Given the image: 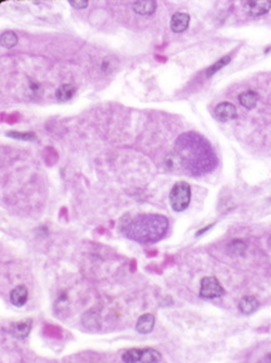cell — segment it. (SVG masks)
<instances>
[{
    "mask_svg": "<svg viewBox=\"0 0 271 363\" xmlns=\"http://www.w3.org/2000/svg\"><path fill=\"white\" fill-rule=\"evenodd\" d=\"M134 13L140 14V16H151L155 13L157 4L153 0H141V2H136L132 6Z\"/></svg>",
    "mask_w": 271,
    "mask_h": 363,
    "instance_id": "cell-13",
    "label": "cell"
},
{
    "mask_svg": "<svg viewBox=\"0 0 271 363\" xmlns=\"http://www.w3.org/2000/svg\"><path fill=\"white\" fill-rule=\"evenodd\" d=\"M31 326H33V321L30 319H25V320H20L14 323L13 326H11V332H13V335H15L16 338L24 339L30 333Z\"/></svg>",
    "mask_w": 271,
    "mask_h": 363,
    "instance_id": "cell-11",
    "label": "cell"
},
{
    "mask_svg": "<svg viewBox=\"0 0 271 363\" xmlns=\"http://www.w3.org/2000/svg\"><path fill=\"white\" fill-rule=\"evenodd\" d=\"M6 135L10 136V138L19 139V140L24 141H31L36 139V135L34 133H18V131H14V133H8Z\"/></svg>",
    "mask_w": 271,
    "mask_h": 363,
    "instance_id": "cell-22",
    "label": "cell"
},
{
    "mask_svg": "<svg viewBox=\"0 0 271 363\" xmlns=\"http://www.w3.org/2000/svg\"><path fill=\"white\" fill-rule=\"evenodd\" d=\"M214 116L216 120L221 121V123L231 121L238 116V109L231 102H221L215 107Z\"/></svg>",
    "mask_w": 271,
    "mask_h": 363,
    "instance_id": "cell-5",
    "label": "cell"
},
{
    "mask_svg": "<svg viewBox=\"0 0 271 363\" xmlns=\"http://www.w3.org/2000/svg\"><path fill=\"white\" fill-rule=\"evenodd\" d=\"M190 26V16L187 13H175L171 18V31L173 33H182V32L186 31Z\"/></svg>",
    "mask_w": 271,
    "mask_h": 363,
    "instance_id": "cell-6",
    "label": "cell"
},
{
    "mask_svg": "<svg viewBox=\"0 0 271 363\" xmlns=\"http://www.w3.org/2000/svg\"><path fill=\"white\" fill-rule=\"evenodd\" d=\"M29 92H30L31 97L38 99V97L43 95V86L39 82H36L35 80H29Z\"/></svg>",
    "mask_w": 271,
    "mask_h": 363,
    "instance_id": "cell-21",
    "label": "cell"
},
{
    "mask_svg": "<svg viewBox=\"0 0 271 363\" xmlns=\"http://www.w3.org/2000/svg\"><path fill=\"white\" fill-rule=\"evenodd\" d=\"M155 324H156V318L153 314L147 313V314H143L138 318L137 324H136V330L141 334H148L153 330L155 328Z\"/></svg>",
    "mask_w": 271,
    "mask_h": 363,
    "instance_id": "cell-8",
    "label": "cell"
},
{
    "mask_svg": "<svg viewBox=\"0 0 271 363\" xmlns=\"http://www.w3.org/2000/svg\"><path fill=\"white\" fill-rule=\"evenodd\" d=\"M269 242H270V246H271V237H270V240H269Z\"/></svg>",
    "mask_w": 271,
    "mask_h": 363,
    "instance_id": "cell-25",
    "label": "cell"
},
{
    "mask_svg": "<svg viewBox=\"0 0 271 363\" xmlns=\"http://www.w3.org/2000/svg\"><path fill=\"white\" fill-rule=\"evenodd\" d=\"M191 203V186L187 182H177L170 192L171 208L175 212H184Z\"/></svg>",
    "mask_w": 271,
    "mask_h": 363,
    "instance_id": "cell-3",
    "label": "cell"
},
{
    "mask_svg": "<svg viewBox=\"0 0 271 363\" xmlns=\"http://www.w3.org/2000/svg\"><path fill=\"white\" fill-rule=\"evenodd\" d=\"M225 294V289L221 282L215 276H205L200 285V296L204 299L220 298Z\"/></svg>",
    "mask_w": 271,
    "mask_h": 363,
    "instance_id": "cell-4",
    "label": "cell"
},
{
    "mask_svg": "<svg viewBox=\"0 0 271 363\" xmlns=\"http://www.w3.org/2000/svg\"><path fill=\"white\" fill-rule=\"evenodd\" d=\"M176 153L189 174H207L217 165L216 154L209 141L192 131L182 134L177 139Z\"/></svg>",
    "mask_w": 271,
    "mask_h": 363,
    "instance_id": "cell-1",
    "label": "cell"
},
{
    "mask_svg": "<svg viewBox=\"0 0 271 363\" xmlns=\"http://www.w3.org/2000/svg\"><path fill=\"white\" fill-rule=\"evenodd\" d=\"M70 7L75 9H84L88 7V2H83V0H79V2H69Z\"/></svg>",
    "mask_w": 271,
    "mask_h": 363,
    "instance_id": "cell-23",
    "label": "cell"
},
{
    "mask_svg": "<svg viewBox=\"0 0 271 363\" xmlns=\"http://www.w3.org/2000/svg\"><path fill=\"white\" fill-rule=\"evenodd\" d=\"M0 45L3 46L4 48L10 50V48L15 47V46L18 45V36L11 31L4 32V33L0 36Z\"/></svg>",
    "mask_w": 271,
    "mask_h": 363,
    "instance_id": "cell-16",
    "label": "cell"
},
{
    "mask_svg": "<svg viewBox=\"0 0 271 363\" xmlns=\"http://www.w3.org/2000/svg\"><path fill=\"white\" fill-rule=\"evenodd\" d=\"M142 355H143V348L140 349V348H133V349L127 350L126 353H123L122 355V359L126 363H136V362H142Z\"/></svg>",
    "mask_w": 271,
    "mask_h": 363,
    "instance_id": "cell-17",
    "label": "cell"
},
{
    "mask_svg": "<svg viewBox=\"0 0 271 363\" xmlns=\"http://www.w3.org/2000/svg\"><path fill=\"white\" fill-rule=\"evenodd\" d=\"M246 243L241 240H234L231 241L228 245V251L230 253H234V255H240V253L245 252L246 250Z\"/></svg>",
    "mask_w": 271,
    "mask_h": 363,
    "instance_id": "cell-20",
    "label": "cell"
},
{
    "mask_svg": "<svg viewBox=\"0 0 271 363\" xmlns=\"http://www.w3.org/2000/svg\"><path fill=\"white\" fill-rule=\"evenodd\" d=\"M162 359V355L160 352H157L153 348H143V355H142V362L146 363H153V362H160Z\"/></svg>",
    "mask_w": 271,
    "mask_h": 363,
    "instance_id": "cell-19",
    "label": "cell"
},
{
    "mask_svg": "<svg viewBox=\"0 0 271 363\" xmlns=\"http://www.w3.org/2000/svg\"><path fill=\"white\" fill-rule=\"evenodd\" d=\"M75 92H77V89H75L74 85L64 84L60 87H58V90L55 91V99L60 102L69 101V100L73 99Z\"/></svg>",
    "mask_w": 271,
    "mask_h": 363,
    "instance_id": "cell-14",
    "label": "cell"
},
{
    "mask_svg": "<svg viewBox=\"0 0 271 363\" xmlns=\"http://www.w3.org/2000/svg\"><path fill=\"white\" fill-rule=\"evenodd\" d=\"M28 289L24 285H18L10 291V303L14 306H23L28 300Z\"/></svg>",
    "mask_w": 271,
    "mask_h": 363,
    "instance_id": "cell-12",
    "label": "cell"
},
{
    "mask_svg": "<svg viewBox=\"0 0 271 363\" xmlns=\"http://www.w3.org/2000/svg\"><path fill=\"white\" fill-rule=\"evenodd\" d=\"M266 359L270 360V362H271V353H270V354H268V357H266Z\"/></svg>",
    "mask_w": 271,
    "mask_h": 363,
    "instance_id": "cell-24",
    "label": "cell"
},
{
    "mask_svg": "<svg viewBox=\"0 0 271 363\" xmlns=\"http://www.w3.org/2000/svg\"><path fill=\"white\" fill-rule=\"evenodd\" d=\"M239 310L240 313L245 314V315H250V314L255 313L259 308H260V303L258 299L253 295H246L239 301Z\"/></svg>",
    "mask_w": 271,
    "mask_h": 363,
    "instance_id": "cell-9",
    "label": "cell"
},
{
    "mask_svg": "<svg viewBox=\"0 0 271 363\" xmlns=\"http://www.w3.org/2000/svg\"><path fill=\"white\" fill-rule=\"evenodd\" d=\"M259 101V95L256 94L255 91H251V90H248V91H244L243 94L239 96V102L241 104V106H244L248 110H253L254 107L256 106Z\"/></svg>",
    "mask_w": 271,
    "mask_h": 363,
    "instance_id": "cell-15",
    "label": "cell"
},
{
    "mask_svg": "<svg viewBox=\"0 0 271 363\" xmlns=\"http://www.w3.org/2000/svg\"><path fill=\"white\" fill-rule=\"evenodd\" d=\"M245 8L251 17H261L271 11V2H248Z\"/></svg>",
    "mask_w": 271,
    "mask_h": 363,
    "instance_id": "cell-7",
    "label": "cell"
},
{
    "mask_svg": "<svg viewBox=\"0 0 271 363\" xmlns=\"http://www.w3.org/2000/svg\"><path fill=\"white\" fill-rule=\"evenodd\" d=\"M230 62H231V56H225V57L220 58V60L217 61V62H215L214 65L211 66V67L207 68V70H206V76L207 77L214 76L216 72L221 71V68H224L225 66H228Z\"/></svg>",
    "mask_w": 271,
    "mask_h": 363,
    "instance_id": "cell-18",
    "label": "cell"
},
{
    "mask_svg": "<svg viewBox=\"0 0 271 363\" xmlns=\"http://www.w3.org/2000/svg\"><path fill=\"white\" fill-rule=\"evenodd\" d=\"M167 217L162 214H142L129 221L122 231L127 238L138 243H155L162 240L168 230Z\"/></svg>",
    "mask_w": 271,
    "mask_h": 363,
    "instance_id": "cell-2",
    "label": "cell"
},
{
    "mask_svg": "<svg viewBox=\"0 0 271 363\" xmlns=\"http://www.w3.org/2000/svg\"><path fill=\"white\" fill-rule=\"evenodd\" d=\"M83 325L92 332H97L101 329V318L96 310H89L82 316Z\"/></svg>",
    "mask_w": 271,
    "mask_h": 363,
    "instance_id": "cell-10",
    "label": "cell"
}]
</instances>
